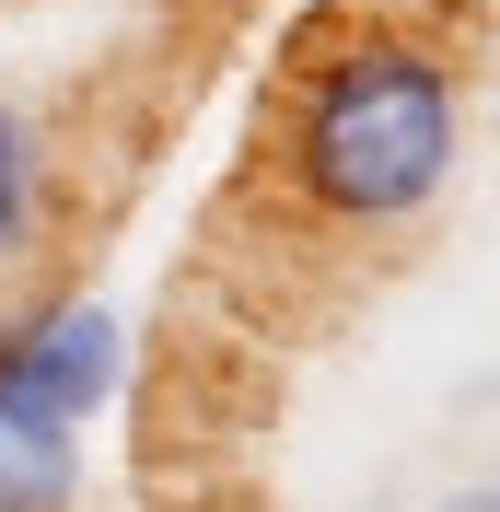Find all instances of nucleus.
<instances>
[{"instance_id":"7ed1b4c3","label":"nucleus","mask_w":500,"mask_h":512,"mask_svg":"<svg viewBox=\"0 0 500 512\" xmlns=\"http://www.w3.org/2000/svg\"><path fill=\"white\" fill-rule=\"evenodd\" d=\"M70 501H82V431L0 408V512H70Z\"/></svg>"},{"instance_id":"f257e3e1","label":"nucleus","mask_w":500,"mask_h":512,"mask_svg":"<svg viewBox=\"0 0 500 512\" xmlns=\"http://www.w3.org/2000/svg\"><path fill=\"white\" fill-rule=\"evenodd\" d=\"M268 187L303 210L314 233H407L431 222L454 163H466V82H454V47L396 12H326V24L291 47L280 94H268Z\"/></svg>"},{"instance_id":"20e7f679","label":"nucleus","mask_w":500,"mask_h":512,"mask_svg":"<svg viewBox=\"0 0 500 512\" xmlns=\"http://www.w3.org/2000/svg\"><path fill=\"white\" fill-rule=\"evenodd\" d=\"M35 233H47V152H35V128L0 105V280L35 256Z\"/></svg>"},{"instance_id":"f03ea898","label":"nucleus","mask_w":500,"mask_h":512,"mask_svg":"<svg viewBox=\"0 0 500 512\" xmlns=\"http://www.w3.org/2000/svg\"><path fill=\"white\" fill-rule=\"evenodd\" d=\"M128 384V326L105 303H47V315L0 326V408H35V419H82Z\"/></svg>"},{"instance_id":"39448f33","label":"nucleus","mask_w":500,"mask_h":512,"mask_svg":"<svg viewBox=\"0 0 500 512\" xmlns=\"http://www.w3.org/2000/svg\"><path fill=\"white\" fill-rule=\"evenodd\" d=\"M431 512H500V478H477V489H442Z\"/></svg>"}]
</instances>
